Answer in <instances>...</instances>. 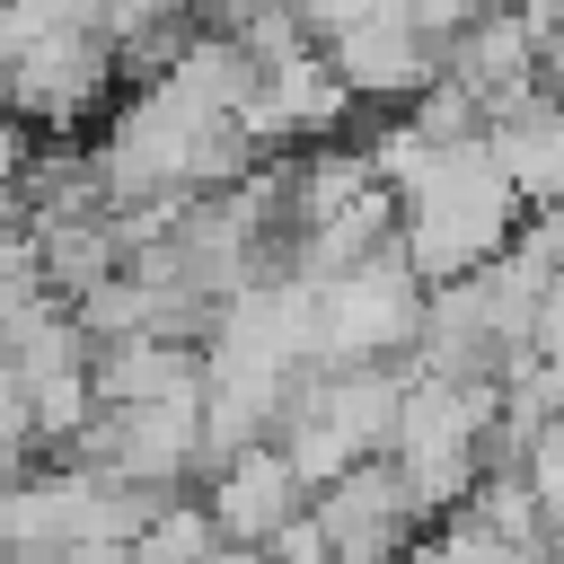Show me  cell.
<instances>
[{"label": "cell", "instance_id": "obj_1", "mask_svg": "<svg viewBox=\"0 0 564 564\" xmlns=\"http://www.w3.org/2000/svg\"><path fill=\"white\" fill-rule=\"evenodd\" d=\"M414 326H423V282H414V264H405L397 247H379L370 264L317 282V352H308V361H317V370L388 361V352L414 344Z\"/></svg>", "mask_w": 564, "mask_h": 564}, {"label": "cell", "instance_id": "obj_2", "mask_svg": "<svg viewBox=\"0 0 564 564\" xmlns=\"http://www.w3.org/2000/svg\"><path fill=\"white\" fill-rule=\"evenodd\" d=\"M308 520L326 538V564H405L414 538L432 529V511L414 502V485L388 458H352L335 485H317Z\"/></svg>", "mask_w": 564, "mask_h": 564}, {"label": "cell", "instance_id": "obj_3", "mask_svg": "<svg viewBox=\"0 0 564 564\" xmlns=\"http://www.w3.org/2000/svg\"><path fill=\"white\" fill-rule=\"evenodd\" d=\"M203 511H212L220 546H264L291 511H308V485H300V467H291L273 441H247V449H229V458L212 467Z\"/></svg>", "mask_w": 564, "mask_h": 564}, {"label": "cell", "instance_id": "obj_4", "mask_svg": "<svg viewBox=\"0 0 564 564\" xmlns=\"http://www.w3.org/2000/svg\"><path fill=\"white\" fill-rule=\"evenodd\" d=\"M35 123H18L9 106H0V194H18L26 176H35V141H26Z\"/></svg>", "mask_w": 564, "mask_h": 564}]
</instances>
